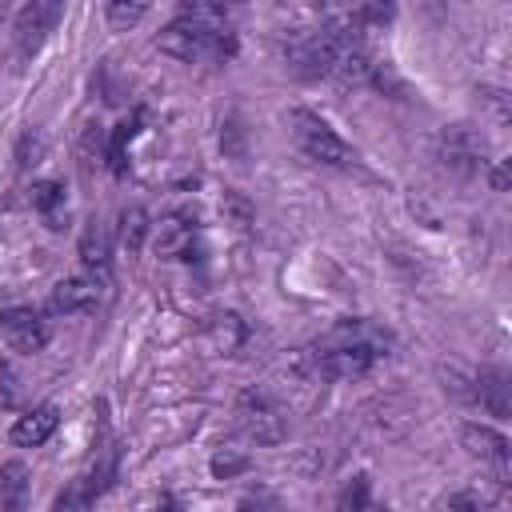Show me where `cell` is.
<instances>
[{"mask_svg":"<svg viewBox=\"0 0 512 512\" xmlns=\"http://www.w3.org/2000/svg\"><path fill=\"white\" fill-rule=\"evenodd\" d=\"M220 212H224V220H228L232 228H240V232H248L252 220H256V208H252V200H248L244 192H224Z\"/></svg>","mask_w":512,"mask_h":512,"instance_id":"cell-21","label":"cell"},{"mask_svg":"<svg viewBox=\"0 0 512 512\" xmlns=\"http://www.w3.org/2000/svg\"><path fill=\"white\" fill-rule=\"evenodd\" d=\"M116 472H120V444L108 432V424H100V440L92 444V456H88L80 480L92 488V496H104L116 484Z\"/></svg>","mask_w":512,"mask_h":512,"instance_id":"cell-9","label":"cell"},{"mask_svg":"<svg viewBox=\"0 0 512 512\" xmlns=\"http://www.w3.org/2000/svg\"><path fill=\"white\" fill-rule=\"evenodd\" d=\"M236 428L252 444H280L288 436V416L264 388H244L236 396Z\"/></svg>","mask_w":512,"mask_h":512,"instance_id":"cell-5","label":"cell"},{"mask_svg":"<svg viewBox=\"0 0 512 512\" xmlns=\"http://www.w3.org/2000/svg\"><path fill=\"white\" fill-rule=\"evenodd\" d=\"M116 236H120V244H124L128 252H140V248H144V236H148V212H144L140 204H128V208L120 212Z\"/></svg>","mask_w":512,"mask_h":512,"instance_id":"cell-17","label":"cell"},{"mask_svg":"<svg viewBox=\"0 0 512 512\" xmlns=\"http://www.w3.org/2000/svg\"><path fill=\"white\" fill-rule=\"evenodd\" d=\"M364 512H392V508H388V504H380V500H376V496H372V500H368V508H364Z\"/></svg>","mask_w":512,"mask_h":512,"instance_id":"cell-31","label":"cell"},{"mask_svg":"<svg viewBox=\"0 0 512 512\" xmlns=\"http://www.w3.org/2000/svg\"><path fill=\"white\" fill-rule=\"evenodd\" d=\"M44 156V136L36 132V128H28L24 136H20V148H16V164L20 168H28V164H36Z\"/></svg>","mask_w":512,"mask_h":512,"instance_id":"cell-27","label":"cell"},{"mask_svg":"<svg viewBox=\"0 0 512 512\" xmlns=\"http://www.w3.org/2000/svg\"><path fill=\"white\" fill-rule=\"evenodd\" d=\"M244 468H248V452H240V448H220L212 456V476H220V480H228V476H236Z\"/></svg>","mask_w":512,"mask_h":512,"instance_id":"cell-23","label":"cell"},{"mask_svg":"<svg viewBox=\"0 0 512 512\" xmlns=\"http://www.w3.org/2000/svg\"><path fill=\"white\" fill-rule=\"evenodd\" d=\"M60 16H64V4H56V0H32V4H24L16 12V28H12L16 32V56L20 60L36 56L44 48L48 32L60 24Z\"/></svg>","mask_w":512,"mask_h":512,"instance_id":"cell-6","label":"cell"},{"mask_svg":"<svg viewBox=\"0 0 512 512\" xmlns=\"http://www.w3.org/2000/svg\"><path fill=\"white\" fill-rule=\"evenodd\" d=\"M136 136V116L132 120H124L116 132H112V144H108V164H112V172L120 176L124 172V148H128V140Z\"/></svg>","mask_w":512,"mask_h":512,"instance_id":"cell-22","label":"cell"},{"mask_svg":"<svg viewBox=\"0 0 512 512\" xmlns=\"http://www.w3.org/2000/svg\"><path fill=\"white\" fill-rule=\"evenodd\" d=\"M236 512H284L280 496H272L268 488H256V492H244L236 500Z\"/></svg>","mask_w":512,"mask_h":512,"instance_id":"cell-25","label":"cell"},{"mask_svg":"<svg viewBox=\"0 0 512 512\" xmlns=\"http://www.w3.org/2000/svg\"><path fill=\"white\" fill-rule=\"evenodd\" d=\"M92 504H96L92 488L76 476V480H68V484H64V492H60V496H56V504H52V512H92Z\"/></svg>","mask_w":512,"mask_h":512,"instance_id":"cell-20","label":"cell"},{"mask_svg":"<svg viewBox=\"0 0 512 512\" xmlns=\"http://www.w3.org/2000/svg\"><path fill=\"white\" fill-rule=\"evenodd\" d=\"M440 164L456 176H476L484 168V140L468 124H452L440 132Z\"/></svg>","mask_w":512,"mask_h":512,"instance_id":"cell-7","label":"cell"},{"mask_svg":"<svg viewBox=\"0 0 512 512\" xmlns=\"http://www.w3.org/2000/svg\"><path fill=\"white\" fill-rule=\"evenodd\" d=\"M460 440H464V448L472 456H480L484 464H492L504 476V468H508V440H504V432H496L488 424H464L460 428Z\"/></svg>","mask_w":512,"mask_h":512,"instance_id":"cell-12","label":"cell"},{"mask_svg":"<svg viewBox=\"0 0 512 512\" xmlns=\"http://www.w3.org/2000/svg\"><path fill=\"white\" fill-rule=\"evenodd\" d=\"M100 296H104V284L96 276H64L52 284V296H48V312H96L100 308Z\"/></svg>","mask_w":512,"mask_h":512,"instance_id":"cell-8","label":"cell"},{"mask_svg":"<svg viewBox=\"0 0 512 512\" xmlns=\"http://www.w3.org/2000/svg\"><path fill=\"white\" fill-rule=\"evenodd\" d=\"M392 336L372 324V320H340L336 328H328L316 348H312V364L320 376L328 380H360L380 356H388Z\"/></svg>","mask_w":512,"mask_h":512,"instance_id":"cell-1","label":"cell"},{"mask_svg":"<svg viewBox=\"0 0 512 512\" xmlns=\"http://www.w3.org/2000/svg\"><path fill=\"white\" fill-rule=\"evenodd\" d=\"M208 336H212L216 348L232 352V348L244 340V320H240L236 312H216V316L208 320Z\"/></svg>","mask_w":512,"mask_h":512,"instance_id":"cell-18","label":"cell"},{"mask_svg":"<svg viewBox=\"0 0 512 512\" xmlns=\"http://www.w3.org/2000/svg\"><path fill=\"white\" fill-rule=\"evenodd\" d=\"M472 396H476V404H480L488 416H496V420H508V416H512V384H508V372H500V368H480Z\"/></svg>","mask_w":512,"mask_h":512,"instance_id":"cell-10","label":"cell"},{"mask_svg":"<svg viewBox=\"0 0 512 512\" xmlns=\"http://www.w3.org/2000/svg\"><path fill=\"white\" fill-rule=\"evenodd\" d=\"M192 236H196V228H192L184 216H168V220L160 224L156 248H160V256H168V260H188V256H192Z\"/></svg>","mask_w":512,"mask_h":512,"instance_id":"cell-15","label":"cell"},{"mask_svg":"<svg viewBox=\"0 0 512 512\" xmlns=\"http://www.w3.org/2000/svg\"><path fill=\"white\" fill-rule=\"evenodd\" d=\"M32 496V472L24 460L0 464V512H24Z\"/></svg>","mask_w":512,"mask_h":512,"instance_id":"cell-13","label":"cell"},{"mask_svg":"<svg viewBox=\"0 0 512 512\" xmlns=\"http://www.w3.org/2000/svg\"><path fill=\"white\" fill-rule=\"evenodd\" d=\"M492 188H496V192H504V188H508V164H500V168L492 172Z\"/></svg>","mask_w":512,"mask_h":512,"instance_id":"cell-30","label":"cell"},{"mask_svg":"<svg viewBox=\"0 0 512 512\" xmlns=\"http://www.w3.org/2000/svg\"><path fill=\"white\" fill-rule=\"evenodd\" d=\"M292 136H296L300 152H304L308 160H316V164H328V168H352V164H356L352 144H348L324 116H316V112H308V108H296V112H292Z\"/></svg>","mask_w":512,"mask_h":512,"instance_id":"cell-3","label":"cell"},{"mask_svg":"<svg viewBox=\"0 0 512 512\" xmlns=\"http://www.w3.org/2000/svg\"><path fill=\"white\" fill-rule=\"evenodd\" d=\"M80 260L88 268H96V272L108 268V260H112V228L104 220H88L84 224V232H80Z\"/></svg>","mask_w":512,"mask_h":512,"instance_id":"cell-14","label":"cell"},{"mask_svg":"<svg viewBox=\"0 0 512 512\" xmlns=\"http://www.w3.org/2000/svg\"><path fill=\"white\" fill-rule=\"evenodd\" d=\"M56 424H60V408H56V404H36V408H28V412L16 416V424H12V444H20V448H40V444L56 432Z\"/></svg>","mask_w":512,"mask_h":512,"instance_id":"cell-11","label":"cell"},{"mask_svg":"<svg viewBox=\"0 0 512 512\" xmlns=\"http://www.w3.org/2000/svg\"><path fill=\"white\" fill-rule=\"evenodd\" d=\"M368 500H372V480H368V472H356L344 480V488L336 496V512H364Z\"/></svg>","mask_w":512,"mask_h":512,"instance_id":"cell-19","label":"cell"},{"mask_svg":"<svg viewBox=\"0 0 512 512\" xmlns=\"http://www.w3.org/2000/svg\"><path fill=\"white\" fill-rule=\"evenodd\" d=\"M64 184L60 180H36L32 192H28V204L48 220V228H64L60 216H64Z\"/></svg>","mask_w":512,"mask_h":512,"instance_id":"cell-16","label":"cell"},{"mask_svg":"<svg viewBox=\"0 0 512 512\" xmlns=\"http://www.w3.org/2000/svg\"><path fill=\"white\" fill-rule=\"evenodd\" d=\"M156 512H172V496H160V504H156Z\"/></svg>","mask_w":512,"mask_h":512,"instance_id":"cell-32","label":"cell"},{"mask_svg":"<svg viewBox=\"0 0 512 512\" xmlns=\"http://www.w3.org/2000/svg\"><path fill=\"white\" fill-rule=\"evenodd\" d=\"M160 52L176 60H220L236 52V36L228 32V8L220 4H184L180 16L156 36Z\"/></svg>","mask_w":512,"mask_h":512,"instance_id":"cell-2","label":"cell"},{"mask_svg":"<svg viewBox=\"0 0 512 512\" xmlns=\"http://www.w3.org/2000/svg\"><path fill=\"white\" fill-rule=\"evenodd\" d=\"M144 4H124V0H112L108 8H104V16H108V24L112 28H132L136 20H144Z\"/></svg>","mask_w":512,"mask_h":512,"instance_id":"cell-26","label":"cell"},{"mask_svg":"<svg viewBox=\"0 0 512 512\" xmlns=\"http://www.w3.org/2000/svg\"><path fill=\"white\" fill-rule=\"evenodd\" d=\"M0 336L8 340L12 352L32 356V352H40V348L48 344L52 328H48L44 312H40L32 300L8 292V296H0Z\"/></svg>","mask_w":512,"mask_h":512,"instance_id":"cell-4","label":"cell"},{"mask_svg":"<svg viewBox=\"0 0 512 512\" xmlns=\"http://www.w3.org/2000/svg\"><path fill=\"white\" fill-rule=\"evenodd\" d=\"M444 512H496V504H492L488 496H480V492L464 488V492H452V496H448Z\"/></svg>","mask_w":512,"mask_h":512,"instance_id":"cell-24","label":"cell"},{"mask_svg":"<svg viewBox=\"0 0 512 512\" xmlns=\"http://www.w3.org/2000/svg\"><path fill=\"white\" fill-rule=\"evenodd\" d=\"M0 404H4V408L20 404V376H16L12 364H0Z\"/></svg>","mask_w":512,"mask_h":512,"instance_id":"cell-28","label":"cell"},{"mask_svg":"<svg viewBox=\"0 0 512 512\" xmlns=\"http://www.w3.org/2000/svg\"><path fill=\"white\" fill-rule=\"evenodd\" d=\"M220 144H224V152H228V156L244 160V128H240V120H236V116H232V120H228V128L220 132Z\"/></svg>","mask_w":512,"mask_h":512,"instance_id":"cell-29","label":"cell"}]
</instances>
